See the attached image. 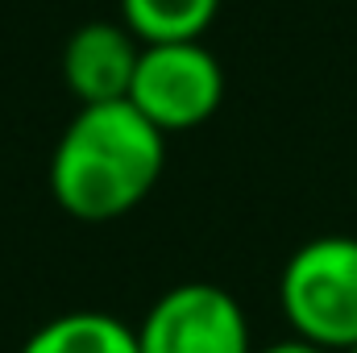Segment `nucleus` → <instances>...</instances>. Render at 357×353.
<instances>
[{
    "label": "nucleus",
    "instance_id": "obj_1",
    "mask_svg": "<svg viewBox=\"0 0 357 353\" xmlns=\"http://www.w3.org/2000/svg\"><path fill=\"white\" fill-rule=\"evenodd\" d=\"M167 133L129 100L79 104L50 154V195L75 220L104 225L133 212L162 179Z\"/></svg>",
    "mask_w": 357,
    "mask_h": 353
},
{
    "label": "nucleus",
    "instance_id": "obj_2",
    "mask_svg": "<svg viewBox=\"0 0 357 353\" xmlns=\"http://www.w3.org/2000/svg\"><path fill=\"white\" fill-rule=\"evenodd\" d=\"M278 308L295 337L333 353L357 345V237L303 241L278 278Z\"/></svg>",
    "mask_w": 357,
    "mask_h": 353
},
{
    "label": "nucleus",
    "instance_id": "obj_3",
    "mask_svg": "<svg viewBox=\"0 0 357 353\" xmlns=\"http://www.w3.org/2000/svg\"><path fill=\"white\" fill-rule=\"evenodd\" d=\"M225 100V71L204 42L142 46L129 104L167 137L204 125Z\"/></svg>",
    "mask_w": 357,
    "mask_h": 353
},
{
    "label": "nucleus",
    "instance_id": "obj_4",
    "mask_svg": "<svg viewBox=\"0 0 357 353\" xmlns=\"http://www.w3.org/2000/svg\"><path fill=\"white\" fill-rule=\"evenodd\" d=\"M142 353H254L241 303L216 283H178L137 324Z\"/></svg>",
    "mask_w": 357,
    "mask_h": 353
},
{
    "label": "nucleus",
    "instance_id": "obj_5",
    "mask_svg": "<svg viewBox=\"0 0 357 353\" xmlns=\"http://www.w3.org/2000/svg\"><path fill=\"white\" fill-rule=\"evenodd\" d=\"M142 42L125 21H88L63 46V80L79 104H112L129 100L137 75Z\"/></svg>",
    "mask_w": 357,
    "mask_h": 353
},
{
    "label": "nucleus",
    "instance_id": "obj_6",
    "mask_svg": "<svg viewBox=\"0 0 357 353\" xmlns=\"http://www.w3.org/2000/svg\"><path fill=\"white\" fill-rule=\"evenodd\" d=\"M21 353H142L137 350V329L108 312H67L46 320Z\"/></svg>",
    "mask_w": 357,
    "mask_h": 353
},
{
    "label": "nucleus",
    "instance_id": "obj_7",
    "mask_svg": "<svg viewBox=\"0 0 357 353\" xmlns=\"http://www.w3.org/2000/svg\"><path fill=\"white\" fill-rule=\"evenodd\" d=\"M216 13L220 0H121V21L142 46L199 42Z\"/></svg>",
    "mask_w": 357,
    "mask_h": 353
},
{
    "label": "nucleus",
    "instance_id": "obj_8",
    "mask_svg": "<svg viewBox=\"0 0 357 353\" xmlns=\"http://www.w3.org/2000/svg\"><path fill=\"white\" fill-rule=\"evenodd\" d=\"M254 353H333V350H324V345H316V341H303V337H287V341H270V345H262V350H254Z\"/></svg>",
    "mask_w": 357,
    "mask_h": 353
},
{
    "label": "nucleus",
    "instance_id": "obj_9",
    "mask_svg": "<svg viewBox=\"0 0 357 353\" xmlns=\"http://www.w3.org/2000/svg\"><path fill=\"white\" fill-rule=\"evenodd\" d=\"M345 353H357V345H354V350H345Z\"/></svg>",
    "mask_w": 357,
    "mask_h": 353
}]
</instances>
